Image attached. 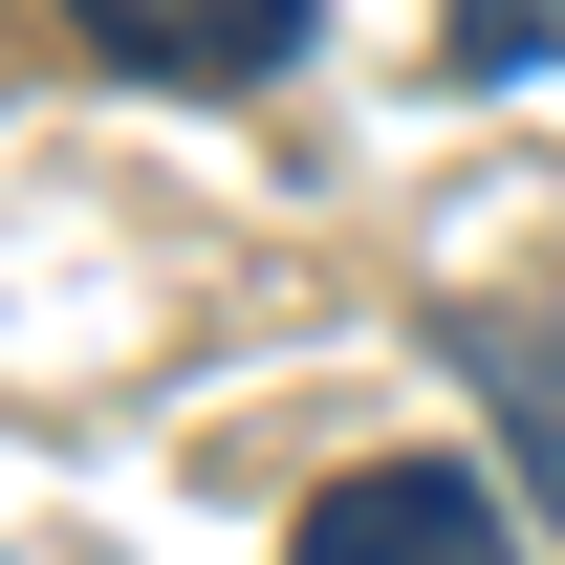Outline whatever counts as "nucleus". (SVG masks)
<instances>
[{"mask_svg": "<svg viewBox=\"0 0 565 565\" xmlns=\"http://www.w3.org/2000/svg\"><path fill=\"white\" fill-rule=\"evenodd\" d=\"M282 565H522V522H500L457 457H349V479L305 500V544Z\"/></svg>", "mask_w": 565, "mask_h": 565, "instance_id": "nucleus-1", "label": "nucleus"}, {"mask_svg": "<svg viewBox=\"0 0 565 565\" xmlns=\"http://www.w3.org/2000/svg\"><path fill=\"white\" fill-rule=\"evenodd\" d=\"M522 66H565V0H457V87H522Z\"/></svg>", "mask_w": 565, "mask_h": 565, "instance_id": "nucleus-4", "label": "nucleus"}, {"mask_svg": "<svg viewBox=\"0 0 565 565\" xmlns=\"http://www.w3.org/2000/svg\"><path fill=\"white\" fill-rule=\"evenodd\" d=\"M66 22H87L131 87H282L327 0H66Z\"/></svg>", "mask_w": 565, "mask_h": 565, "instance_id": "nucleus-3", "label": "nucleus"}, {"mask_svg": "<svg viewBox=\"0 0 565 565\" xmlns=\"http://www.w3.org/2000/svg\"><path fill=\"white\" fill-rule=\"evenodd\" d=\"M435 370L500 414V457H522V500H544V544H565V282L544 305H435Z\"/></svg>", "mask_w": 565, "mask_h": 565, "instance_id": "nucleus-2", "label": "nucleus"}]
</instances>
